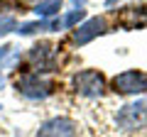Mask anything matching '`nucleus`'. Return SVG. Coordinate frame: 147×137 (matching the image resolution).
Here are the masks:
<instances>
[{
    "mask_svg": "<svg viewBox=\"0 0 147 137\" xmlns=\"http://www.w3.org/2000/svg\"><path fill=\"white\" fill-rule=\"evenodd\" d=\"M84 15H86V12L81 10V7H79V10H71V12H69V15L61 20V27H74L76 22H81V20H84Z\"/></svg>",
    "mask_w": 147,
    "mask_h": 137,
    "instance_id": "obj_10",
    "label": "nucleus"
},
{
    "mask_svg": "<svg viewBox=\"0 0 147 137\" xmlns=\"http://www.w3.org/2000/svg\"><path fill=\"white\" fill-rule=\"evenodd\" d=\"M118 25L125 30H140L147 25V7H123L118 15Z\"/></svg>",
    "mask_w": 147,
    "mask_h": 137,
    "instance_id": "obj_7",
    "label": "nucleus"
},
{
    "mask_svg": "<svg viewBox=\"0 0 147 137\" xmlns=\"http://www.w3.org/2000/svg\"><path fill=\"white\" fill-rule=\"evenodd\" d=\"M113 91L115 93H123V95H135V93H142L147 91V76L142 71H123L113 79Z\"/></svg>",
    "mask_w": 147,
    "mask_h": 137,
    "instance_id": "obj_4",
    "label": "nucleus"
},
{
    "mask_svg": "<svg viewBox=\"0 0 147 137\" xmlns=\"http://www.w3.org/2000/svg\"><path fill=\"white\" fill-rule=\"evenodd\" d=\"M59 10H61V0H44V3H39V5L34 7V12L39 17H52V15H57Z\"/></svg>",
    "mask_w": 147,
    "mask_h": 137,
    "instance_id": "obj_9",
    "label": "nucleus"
},
{
    "mask_svg": "<svg viewBox=\"0 0 147 137\" xmlns=\"http://www.w3.org/2000/svg\"><path fill=\"white\" fill-rule=\"evenodd\" d=\"M15 88H17V93H22L25 98L37 100V98L52 95L54 86L49 83V81H44L39 74H25V76H20V79L15 81Z\"/></svg>",
    "mask_w": 147,
    "mask_h": 137,
    "instance_id": "obj_3",
    "label": "nucleus"
},
{
    "mask_svg": "<svg viewBox=\"0 0 147 137\" xmlns=\"http://www.w3.org/2000/svg\"><path fill=\"white\" fill-rule=\"evenodd\" d=\"M30 61H32V66L39 68V71H52V66H54V47L52 44H37V47H32Z\"/></svg>",
    "mask_w": 147,
    "mask_h": 137,
    "instance_id": "obj_8",
    "label": "nucleus"
},
{
    "mask_svg": "<svg viewBox=\"0 0 147 137\" xmlns=\"http://www.w3.org/2000/svg\"><path fill=\"white\" fill-rule=\"evenodd\" d=\"M15 20H12V17H0V37H3V34H7V32H12L15 30Z\"/></svg>",
    "mask_w": 147,
    "mask_h": 137,
    "instance_id": "obj_11",
    "label": "nucleus"
},
{
    "mask_svg": "<svg viewBox=\"0 0 147 137\" xmlns=\"http://www.w3.org/2000/svg\"><path fill=\"white\" fill-rule=\"evenodd\" d=\"M113 3H115V0H108V3H105V5H113Z\"/></svg>",
    "mask_w": 147,
    "mask_h": 137,
    "instance_id": "obj_12",
    "label": "nucleus"
},
{
    "mask_svg": "<svg viewBox=\"0 0 147 137\" xmlns=\"http://www.w3.org/2000/svg\"><path fill=\"white\" fill-rule=\"evenodd\" d=\"M105 20L103 17H91V20H86L84 25H79L76 30H74V34H71V39H74V44H88L91 39H96V37H100L105 32Z\"/></svg>",
    "mask_w": 147,
    "mask_h": 137,
    "instance_id": "obj_6",
    "label": "nucleus"
},
{
    "mask_svg": "<svg viewBox=\"0 0 147 137\" xmlns=\"http://www.w3.org/2000/svg\"><path fill=\"white\" fill-rule=\"evenodd\" d=\"M76 135H79V125L64 115L42 122L37 130V137H76Z\"/></svg>",
    "mask_w": 147,
    "mask_h": 137,
    "instance_id": "obj_5",
    "label": "nucleus"
},
{
    "mask_svg": "<svg viewBox=\"0 0 147 137\" xmlns=\"http://www.w3.org/2000/svg\"><path fill=\"white\" fill-rule=\"evenodd\" d=\"M115 125L125 132H137L147 125V100H137V103H127L118 110Z\"/></svg>",
    "mask_w": 147,
    "mask_h": 137,
    "instance_id": "obj_1",
    "label": "nucleus"
},
{
    "mask_svg": "<svg viewBox=\"0 0 147 137\" xmlns=\"http://www.w3.org/2000/svg\"><path fill=\"white\" fill-rule=\"evenodd\" d=\"M71 86L74 91L79 95H84V98H98L100 93H103L105 88V79L100 71H96V68H84V71H79V74L71 79Z\"/></svg>",
    "mask_w": 147,
    "mask_h": 137,
    "instance_id": "obj_2",
    "label": "nucleus"
}]
</instances>
